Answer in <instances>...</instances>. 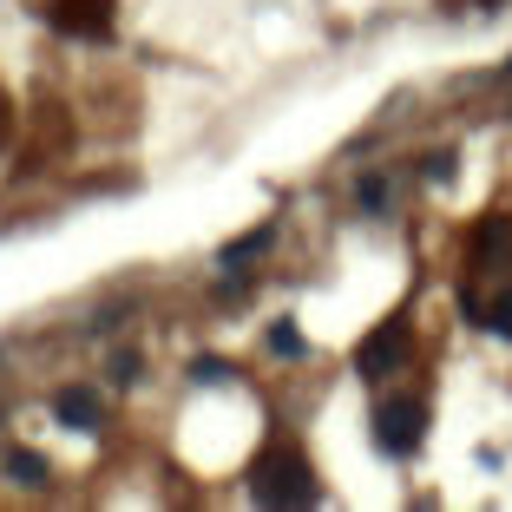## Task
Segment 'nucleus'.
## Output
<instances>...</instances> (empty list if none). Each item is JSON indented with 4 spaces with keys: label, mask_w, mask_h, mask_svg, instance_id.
Instances as JSON below:
<instances>
[{
    "label": "nucleus",
    "mask_w": 512,
    "mask_h": 512,
    "mask_svg": "<svg viewBox=\"0 0 512 512\" xmlns=\"http://www.w3.org/2000/svg\"><path fill=\"white\" fill-rule=\"evenodd\" d=\"M250 499H263V506H309V499H316V473H309L302 453L283 447V453H270V460H256Z\"/></svg>",
    "instance_id": "obj_1"
},
{
    "label": "nucleus",
    "mask_w": 512,
    "mask_h": 512,
    "mask_svg": "<svg viewBox=\"0 0 512 512\" xmlns=\"http://www.w3.org/2000/svg\"><path fill=\"white\" fill-rule=\"evenodd\" d=\"M421 401H381L375 407V440H381V453H394V460H401V453H414L421 447Z\"/></svg>",
    "instance_id": "obj_2"
},
{
    "label": "nucleus",
    "mask_w": 512,
    "mask_h": 512,
    "mask_svg": "<svg viewBox=\"0 0 512 512\" xmlns=\"http://www.w3.org/2000/svg\"><path fill=\"white\" fill-rule=\"evenodd\" d=\"M401 355H407V322L394 316V322H381V329L368 335L362 348H355V368H362V375H388Z\"/></svg>",
    "instance_id": "obj_3"
},
{
    "label": "nucleus",
    "mask_w": 512,
    "mask_h": 512,
    "mask_svg": "<svg viewBox=\"0 0 512 512\" xmlns=\"http://www.w3.org/2000/svg\"><path fill=\"white\" fill-rule=\"evenodd\" d=\"M53 407H60V421L79 427V434L99 427V394H92V388H60V394H53Z\"/></svg>",
    "instance_id": "obj_4"
},
{
    "label": "nucleus",
    "mask_w": 512,
    "mask_h": 512,
    "mask_svg": "<svg viewBox=\"0 0 512 512\" xmlns=\"http://www.w3.org/2000/svg\"><path fill=\"white\" fill-rule=\"evenodd\" d=\"M53 20H60L66 33H106V0H60Z\"/></svg>",
    "instance_id": "obj_5"
},
{
    "label": "nucleus",
    "mask_w": 512,
    "mask_h": 512,
    "mask_svg": "<svg viewBox=\"0 0 512 512\" xmlns=\"http://www.w3.org/2000/svg\"><path fill=\"white\" fill-rule=\"evenodd\" d=\"M473 256H480V263H493V256H512V217H486V224L473 230Z\"/></svg>",
    "instance_id": "obj_6"
},
{
    "label": "nucleus",
    "mask_w": 512,
    "mask_h": 512,
    "mask_svg": "<svg viewBox=\"0 0 512 512\" xmlns=\"http://www.w3.org/2000/svg\"><path fill=\"white\" fill-rule=\"evenodd\" d=\"M486 329H499V335H506V342H512V289H499V296L493 302H486Z\"/></svg>",
    "instance_id": "obj_7"
},
{
    "label": "nucleus",
    "mask_w": 512,
    "mask_h": 512,
    "mask_svg": "<svg viewBox=\"0 0 512 512\" xmlns=\"http://www.w3.org/2000/svg\"><path fill=\"white\" fill-rule=\"evenodd\" d=\"M7 473H14L20 486H40L46 480V460H40V453H14V460H7Z\"/></svg>",
    "instance_id": "obj_8"
},
{
    "label": "nucleus",
    "mask_w": 512,
    "mask_h": 512,
    "mask_svg": "<svg viewBox=\"0 0 512 512\" xmlns=\"http://www.w3.org/2000/svg\"><path fill=\"white\" fill-rule=\"evenodd\" d=\"M270 237H276L270 224H263V230H250V237H237V243H230V250H224V263H243V256H256V250H263V243H270Z\"/></svg>",
    "instance_id": "obj_9"
},
{
    "label": "nucleus",
    "mask_w": 512,
    "mask_h": 512,
    "mask_svg": "<svg viewBox=\"0 0 512 512\" xmlns=\"http://www.w3.org/2000/svg\"><path fill=\"white\" fill-rule=\"evenodd\" d=\"M191 381H197V388H204V381L217 388V381H230V368H224V362H204V355H197V362H191Z\"/></svg>",
    "instance_id": "obj_10"
},
{
    "label": "nucleus",
    "mask_w": 512,
    "mask_h": 512,
    "mask_svg": "<svg viewBox=\"0 0 512 512\" xmlns=\"http://www.w3.org/2000/svg\"><path fill=\"white\" fill-rule=\"evenodd\" d=\"M270 348H276V355H302V335H296V329H283V322H276V329H270Z\"/></svg>",
    "instance_id": "obj_11"
},
{
    "label": "nucleus",
    "mask_w": 512,
    "mask_h": 512,
    "mask_svg": "<svg viewBox=\"0 0 512 512\" xmlns=\"http://www.w3.org/2000/svg\"><path fill=\"white\" fill-rule=\"evenodd\" d=\"M7 132H14V112H7V92H0V145H7Z\"/></svg>",
    "instance_id": "obj_12"
}]
</instances>
